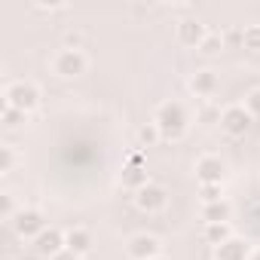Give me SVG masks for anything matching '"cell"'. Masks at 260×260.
I'll return each mask as SVG.
<instances>
[{
	"mask_svg": "<svg viewBox=\"0 0 260 260\" xmlns=\"http://www.w3.org/2000/svg\"><path fill=\"white\" fill-rule=\"evenodd\" d=\"M153 122L162 132V141H181L190 128V113L181 101H162L153 113Z\"/></svg>",
	"mask_w": 260,
	"mask_h": 260,
	"instance_id": "obj_1",
	"label": "cell"
},
{
	"mask_svg": "<svg viewBox=\"0 0 260 260\" xmlns=\"http://www.w3.org/2000/svg\"><path fill=\"white\" fill-rule=\"evenodd\" d=\"M89 68V58L77 49V46H68V49H58L52 58H49V71L58 77V80H77L83 77Z\"/></svg>",
	"mask_w": 260,
	"mask_h": 260,
	"instance_id": "obj_2",
	"label": "cell"
},
{
	"mask_svg": "<svg viewBox=\"0 0 260 260\" xmlns=\"http://www.w3.org/2000/svg\"><path fill=\"white\" fill-rule=\"evenodd\" d=\"M4 98H7L10 107H16V110H22V113H31V110L40 107V89H37L31 80H16V83H10V86L4 89Z\"/></svg>",
	"mask_w": 260,
	"mask_h": 260,
	"instance_id": "obj_3",
	"label": "cell"
},
{
	"mask_svg": "<svg viewBox=\"0 0 260 260\" xmlns=\"http://www.w3.org/2000/svg\"><path fill=\"white\" fill-rule=\"evenodd\" d=\"M251 125H254V116L248 113L245 104H230L220 110V128L230 135V138H242L251 132Z\"/></svg>",
	"mask_w": 260,
	"mask_h": 260,
	"instance_id": "obj_4",
	"label": "cell"
},
{
	"mask_svg": "<svg viewBox=\"0 0 260 260\" xmlns=\"http://www.w3.org/2000/svg\"><path fill=\"white\" fill-rule=\"evenodd\" d=\"M13 233L19 236V239H28V242H34L43 230H46V217H43V211H37V208H19V214L13 217Z\"/></svg>",
	"mask_w": 260,
	"mask_h": 260,
	"instance_id": "obj_5",
	"label": "cell"
},
{
	"mask_svg": "<svg viewBox=\"0 0 260 260\" xmlns=\"http://www.w3.org/2000/svg\"><path fill=\"white\" fill-rule=\"evenodd\" d=\"M135 208L138 211H144V214H159L166 205H169V193H166V187H159V184H147V187H141L135 196Z\"/></svg>",
	"mask_w": 260,
	"mask_h": 260,
	"instance_id": "obj_6",
	"label": "cell"
},
{
	"mask_svg": "<svg viewBox=\"0 0 260 260\" xmlns=\"http://www.w3.org/2000/svg\"><path fill=\"white\" fill-rule=\"evenodd\" d=\"M125 254L132 260H153V257H162V242L150 233H135L125 242Z\"/></svg>",
	"mask_w": 260,
	"mask_h": 260,
	"instance_id": "obj_7",
	"label": "cell"
},
{
	"mask_svg": "<svg viewBox=\"0 0 260 260\" xmlns=\"http://www.w3.org/2000/svg\"><path fill=\"white\" fill-rule=\"evenodd\" d=\"M196 181H199V187H205V184H223V178H226V162L220 159V156H214V153H205V156H199L196 159Z\"/></svg>",
	"mask_w": 260,
	"mask_h": 260,
	"instance_id": "obj_8",
	"label": "cell"
},
{
	"mask_svg": "<svg viewBox=\"0 0 260 260\" xmlns=\"http://www.w3.org/2000/svg\"><path fill=\"white\" fill-rule=\"evenodd\" d=\"M31 251H34V254H40L43 260H52L55 254H61V251H64V233H61V230H55V226H46V230L31 242Z\"/></svg>",
	"mask_w": 260,
	"mask_h": 260,
	"instance_id": "obj_9",
	"label": "cell"
},
{
	"mask_svg": "<svg viewBox=\"0 0 260 260\" xmlns=\"http://www.w3.org/2000/svg\"><path fill=\"white\" fill-rule=\"evenodd\" d=\"M187 89H190L196 98H205V101H211V98L217 95V89H220V80H217V74H214L211 68H202V71L190 74V80H187Z\"/></svg>",
	"mask_w": 260,
	"mask_h": 260,
	"instance_id": "obj_10",
	"label": "cell"
},
{
	"mask_svg": "<svg viewBox=\"0 0 260 260\" xmlns=\"http://www.w3.org/2000/svg\"><path fill=\"white\" fill-rule=\"evenodd\" d=\"M175 37L181 46H190V49H199L202 40L208 37V28L199 22V19H181L178 28H175Z\"/></svg>",
	"mask_w": 260,
	"mask_h": 260,
	"instance_id": "obj_11",
	"label": "cell"
},
{
	"mask_svg": "<svg viewBox=\"0 0 260 260\" xmlns=\"http://www.w3.org/2000/svg\"><path fill=\"white\" fill-rule=\"evenodd\" d=\"M64 248L74 251L80 260H86V254L92 251V233L83 230V226H71V230H64Z\"/></svg>",
	"mask_w": 260,
	"mask_h": 260,
	"instance_id": "obj_12",
	"label": "cell"
},
{
	"mask_svg": "<svg viewBox=\"0 0 260 260\" xmlns=\"http://www.w3.org/2000/svg\"><path fill=\"white\" fill-rule=\"evenodd\" d=\"M248 257H251V245L239 236H233L214 248V260H248Z\"/></svg>",
	"mask_w": 260,
	"mask_h": 260,
	"instance_id": "obj_13",
	"label": "cell"
},
{
	"mask_svg": "<svg viewBox=\"0 0 260 260\" xmlns=\"http://www.w3.org/2000/svg\"><path fill=\"white\" fill-rule=\"evenodd\" d=\"M199 217H202L205 226H208V223H230V217H233V205H230L226 199H220V202H205L202 211H199Z\"/></svg>",
	"mask_w": 260,
	"mask_h": 260,
	"instance_id": "obj_14",
	"label": "cell"
},
{
	"mask_svg": "<svg viewBox=\"0 0 260 260\" xmlns=\"http://www.w3.org/2000/svg\"><path fill=\"white\" fill-rule=\"evenodd\" d=\"M119 181H122V187L125 190H132V193H138L141 187H147L150 184V178H147V169L144 166H122V175H119Z\"/></svg>",
	"mask_w": 260,
	"mask_h": 260,
	"instance_id": "obj_15",
	"label": "cell"
},
{
	"mask_svg": "<svg viewBox=\"0 0 260 260\" xmlns=\"http://www.w3.org/2000/svg\"><path fill=\"white\" fill-rule=\"evenodd\" d=\"M202 239H205L211 248H217V245H223L226 239H233V230H230V223H208V226L202 230Z\"/></svg>",
	"mask_w": 260,
	"mask_h": 260,
	"instance_id": "obj_16",
	"label": "cell"
},
{
	"mask_svg": "<svg viewBox=\"0 0 260 260\" xmlns=\"http://www.w3.org/2000/svg\"><path fill=\"white\" fill-rule=\"evenodd\" d=\"M4 128H10V132H16V128H22L25 125V119H28V113H22V110H16V107H10V104H4Z\"/></svg>",
	"mask_w": 260,
	"mask_h": 260,
	"instance_id": "obj_17",
	"label": "cell"
},
{
	"mask_svg": "<svg viewBox=\"0 0 260 260\" xmlns=\"http://www.w3.org/2000/svg\"><path fill=\"white\" fill-rule=\"evenodd\" d=\"M156 141H162V132L156 128V122H144V125L138 128V144H141V147H153Z\"/></svg>",
	"mask_w": 260,
	"mask_h": 260,
	"instance_id": "obj_18",
	"label": "cell"
},
{
	"mask_svg": "<svg viewBox=\"0 0 260 260\" xmlns=\"http://www.w3.org/2000/svg\"><path fill=\"white\" fill-rule=\"evenodd\" d=\"M242 46H245L248 52H260V25L242 28Z\"/></svg>",
	"mask_w": 260,
	"mask_h": 260,
	"instance_id": "obj_19",
	"label": "cell"
},
{
	"mask_svg": "<svg viewBox=\"0 0 260 260\" xmlns=\"http://www.w3.org/2000/svg\"><path fill=\"white\" fill-rule=\"evenodd\" d=\"M223 43H226V40H223V37H220V34H214V31H208V37H205V40H202V46H199V52H202V55H208V58H211V55H217V52H220V49H223Z\"/></svg>",
	"mask_w": 260,
	"mask_h": 260,
	"instance_id": "obj_20",
	"label": "cell"
},
{
	"mask_svg": "<svg viewBox=\"0 0 260 260\" xmlns=\"http://www.w3.org/2000/svg\"><path fill=\"white\" fill-rule=\"evenodd\" d=\"M16 214H19V208H16V202H13V193H0V220L13 223Z\"/></svg>",
	"mask_w": 260,
	"mask_h": 260,
	"instance_id": "obj_21",
	"label": "cell"
},
{
	"mask_svg": "<svg viewBox=\"0 0 260 260\" xmlns=\"http://www.w3.org/2000/svg\"><path fill=\"white\" fill-rule=\"evenodd\" d=\"M16 169V150L13 147H0V175H10Z\"/></svg>",
	"mask_w": 260,
	"mask_h": 260,
	"instance_id": "obj_22",
	"label": "cell"
},
{
	"mask_svg": "<svg viewBox=\"0 0 260 260\" xmlns=\"http://www.w3.org/2000/svg\"><path fill=\"white\" fill-rule=\"evenodd\" d=\"M199 193H202V205H205V202H220V199H223L220 184H205V187H199Z\"/></svg>",
	"mask_w": 260,
	"mask_h": 260,
	"instance_id": "obj_23",
	"label": "cell"
},
{
	"mask_svg": "<svg viewBox=\"0 0 260 260\" xmlns=\"http://www.w3.org/2000/svg\"><path fill=\"white\" fill-rule=\"evenodd\" d=\"M245 107H248V113H251L254 119H260V89L248 92V98H245Z\"/></svg>",
	"mask_w": 260,
	"mask_h": 260,
	"instance_id": "obj_24",
	"label": "cell"
},
{
	"mask_svg": "<svg viewBox=\"0 0 260 260\" xmlns=\"http://www.w3.org/2000/svg\"><path fill=\"white\" fill-rule=\"evenodd\" d=\"M199 119H202V122H220V110H214V107H202Z\"/></svg>",
	"mask_w": 260,
	"mask_h": 260,
	"instance_id": "obj_25",
	"label": "cell"
},
{
	"mask_svg": "<svg viewBox=\"0 0 260 260\" xmlns=\"http://www.w3.org/2000/svg\"><path fill=\"white\" fill-rule=\"evenodd\" d=\"M52 260H80V257H77L74 251H68V248H64V251H61V254H55Z\"/></svg>",
	"mask_w": 260,
	"mask_h": 260,
	"instance_id": "obj_26",
	"label": "cell"
},
{
	"mask_svg": "<svg viewBox=\"0 0 260 260\" xmlns=\"http://www.w3.org/2000/svg\"><path fill=\"white\" fill-rule=\"evenodd\" d=\"M16 260H43V257H40V254H34V251H22Z\"/></svg>",
	"mask_w": 260,
	"mask_h": 260,
	"instance_id": "obj_27",
	"label": "cell"
},
{
	"mask_svg": "<svg viewBox=\"0 0 260 260\" xmlns=\"http://www.w3.org/2000/svg\"><path fill=\"white\" fill-rule=\"evenodd\" d=\"M128 166H144V156L141 153H132V156H128Z\"/></svg>",
	"mask_w": 260,
	"mask_h": 260,
	"instance_id": "obj_28",
	"label": "cell"
},
{
	"mask_svg": "<svg viewBox=\"0 0 260 260\" xmlns=\"http://www.w3.org/2000/svg\"><path fill=\"white\" fill-rule=\"evenodd\" d=\"M248 260H260V251H251V257Z\"/></svg>",
	"mask_w": 260,
	"mask_h": 260,
	"instance_id": "obj_29",
	"label": "cell"
},
{
	"mask_svg": "<svg viewBox=\"0 0 260 260\" xmlns=\"http://www.w3.org/2000/svg\"><path fill=\"white\" fill-rule=\"evenodd\" d=\"M153 260H169V257H153Z\"/></svg>",
	"mask_w": 260,
	"mask_h": 260,
	"instance_id": "obj_30",
	"label": "cell"
}]
</instances>
